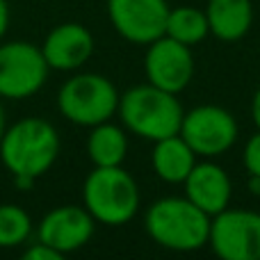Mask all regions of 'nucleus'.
Segmentation results:
<instances>
[{"instance_id":"f3484780","label":"nucleus","mask_w":260,"mask_h":260,"mask_svg":"<svg viewBox=\"0 0 260 260\" xmlns=\"http://www.w3.org/2000/svg\"><path fill=\"white\" fill-rule=\"evenodd\" d=\"M165 35L171 39L180 41L185 46H197L210 35V27H208V18L203 9L197 7H187V5H180V7L169 9V16H167V27Z\"/></svg>"},{"instance_id":"5701e85b","label":"nucleus","mask_w":260,"mask_h":260,"mask_svg":"<svg viewBox=\"0 0 260 260\" xmlns=\"http://www.w3.org/2000/svg\"><path fill=\"white\" fill-rule=\"evenodd\" d=\"M5 133V114H3V105H0V137Z\"/></svg>"},{"instance_id":"2eb2a0df","label":"nucleus","mask_w":260,"mask_h":260,"mask_svg":"<svg viewBox=\"0 0 260 260\" xmlns=\"http://www.w3.org/2000/svg\"><path fill=\"white\" fill-rule=\"evenodd\" d=\"M151 165L155 176L162 183L183 185V180L189 176V171L197 165V153L189 148V144L178 135H169L157 142H153Z\"/></svg>"},{"instance_id":"6e6552de","label":"nucleus","mask_w":260,"mask_h":260,"mask_svg":"<svg viewBox=\"0 0 260 260\" xmlns=\"http://www.w3.org/2000/svg\"><path fill=\"white\" fill-rule=\"evenodd\" d=\"M212 253L221 260H260V212L226 208L210 217Z\"/></svg>"},{"instance_id":"aec40b11","label":"nucleus","mask_w":260,"mask_h":260,"mask_svg":"<svg viewBox=\"0 0 260 260\" xmlns=\"http://www.w3.org/2000/svg\"><path fill=\"white\" fill-rule=\"evenodd\" d=\"M23 258L25 260H62L64 256L59 251H55L53 247H48V244H44V242L37 240L35 244H30V247L25 249Z\"/></svg>"},{"instance_id":"f8f14e48","label":"nucleus","mask_w":260,"mask_h":260,"mask_svg":"<svg viewBox=\"0 0 260 260\" xmlns=\"http://www.w3.org/2000/svg\"><path fill=\"white\" fill-rule=\"evenodd\" d=\"M183 189L185 197L210 217L226 210L231 206V199H233L231 176L226 174L224 167L212 162L210 157H203L201 162L197 160L194 169L183 180Z\"/></svg>"},{"instance_id":"39448f33","label":"nucleus","mask_w":260,"mask_h":260,"mask_svg":"<svg viewBox=\"0 0 260 260\" xmlns=\"http://www.w3.org/2000/svg\"><path fill=\"white\" fill-rule=\"evenodd\" d=\"M119 91L110 78L101 73H78L57 91V108L64 119L76 126H99L117 114Z\"/></svg>"},{"instance_id":"4be33fe9","label":"nucleus","mask_w":260,"mask_h":260,"mask_svg":"<svg viewBox=\"0 0 260 260\" xmlns=\"http://www.w3.org/2000/svg\"><path fill=\"white\" fill-rule=\"evenodd\" d=\"M251 117H253L256 128L260 130V87L256 89V94H253V99H251Z\"/></svg>"},{"instance_id":"0eeeda50","label":"nucleus","mask_w":260,"mask_h":260,"mask_svg":"<svg viewBox=\"0 0 260 260\" xmlns=\"http://www.w3.org/2000/svg\"><path fill=\"white\" fill-rule=\"evenodd\" d=\"M180 137L189 144L197 157H219L238 142V121L226 108L197 105L183 114Z\"/></svg>"},{"instance_id":"f257e3e1","label":"nucleus","mask_w":260,"mask_h":260,"mask_svg":"<svg viewBox=\"0 0 260 260\" xmlns=\"http://www.w3.org/2000/svg\"><path fill=\"white\" fill-rule=\"evenodd\" d=\"M59 155V135L46 119H21L5 128L0 137V160L21 189H27L55 165Z\"/></svg>"},{"instance_id":"f03ea898","label":"nucleus","mask_w":260,"mask_h":260,"mask_svg":"<svg viewBox=\"0 0 260 260\" xmlns=\"http://www.w3.org/2000/svg\"><path fill=\"white\" fill-rule=\"evenodd\" d=\"M144 229L157 247L189 253L208 244L210 215L194 206L185 194L183 197H162L146 208Z\"/></svg>"},{"instance_id":"4468645a","label":"nucleus","mask_w":260,"mask_h":260,"mask_svg":"<svg viewBox=\"0 0 260 260\" xmlns=\"http://www.w3.org/2000/svg\"><path fill=\"white\" fill-rule=\"evenodd\" d=\"M203 12L210 35L226 44L240 41L253 25L251 0H208V7Z\"/></svg>"},{"instance_id":"ddd939ff","label":"nucleus","mask_w":260,"mask_h":260,"mask_svg":"<svg viewBox=\"0 0 260 260\" xmlns=\"http://www.w3.org/2000/svg\"><path fill=\"white\" fill-rule=\"evenodd\" d=\"M41 53L55 71H76L94 53V37L80 23H62L48 32Z\"/></svg>"},{"instance_id":"412c9836","label":"nucleus","mask_w":260,"mask_h":260,"mask_svg":"<svg viewBox=\"0 0 260 260\" xmlns=\"http://www.w3.org/2000/svg\"><path fill=\"white\" fill-rule=\"evenodd\" d=\"M7 25H9V5L7 0H0V39L7 32Z\"/></svg>"},{"instance_id":"7ed1b4c3","label":"nucleus","mask_w":260,"mask_h":260,"mask_svg":"<svg viewBox=\"0 0 260 260\" xmlns=\"http://www.w3.org/2000/svg\"><path fill=\"white\" fill-rule=\"evenodd\" d=\"M117 114L128 133L157 142L169 135H178L185 110L176 94L146 82L130 87L126 94L119 96Z\"/></svg>"},{"instance_id":"1a4fd4ad","label":"nucleus","mask_w":260,"mask_h":260,"mask_svg":"<svg viewBox=\"0 0 260 260\" xmlns=\"http://www.w3.org/2000/svg\"><path fill=\"white\" fill-rule=\"evenodd\" d=\"M144 73L151 85L171 94H180L194 78L192 48L171 37L162 35L151 41L144 55Z\"/></svg>"},{"instance_id":"20e7f679","label":"nucleus","mask_w":260,"mask_h":260,"mask_svg":"<svg viewBox=\"0 0 260 260\" xmlns=\"http://www.w3.org/2000/svg\"><path fill=\"white\" fill-rule=\"evenodd\" d=\"M82 203L99 224L123 226L139 210V187L121 165L94 167L82 185Z\"/></svg>"},{"instance_id":"9d476101","label":"nucleus","mask_w":260,"mask_h":260,"mask_svg":"<svg viewBox=\"0 0 260 260\" xmlns=\"http://www.w3.org/2000/svg\"><path fill=\"white\" fill-rule=\"evenodd\" d=\"M169 9L167 0H108L112 27L137 46H148L165 35Z\"/></svg>"},{"instance_id":"dca6fc26","label":"nucleus","mask_w":260,"mask_h":260,"mask_svg":"<svg viewBox=\"0 0 260 260\" xmlns=\"http://www.w3.org/2000/svg\"><path fill=\"white\" fill-rule=\"evenodd\" d=\"M87 155L94 162V167L123 165V160L128 155L126 128L117 126V123H110V121L91 126V133L87 137Z\"/></svg>"},{"instance_id":"a211bd4d","label":"nucleus","mask_w":260,"mask_h":260,"mask_svg":"<svg viewBox=\"0 0 260 260\" xmlns=\"http://www.w3.org/2000/svg\"><path fill=\"white\" fill-rule=\"evenodd\" d=\"M32 235V219L23 208L0 203V249H14Z\"/></svg>"},{"instance_id":"423d86ee","label":"nucleus","mask_w":260,"mask_h":260,"mask_svg":"<svg viewBox=\"0 0 260 260\" xmlns=\"http://www.w3.org/2000/svg\"><path fill=\"white\" fill-rule=\"evenodd\" d=\"M48 62L30 41L0 44V96L12 101L30 99L48 78Z\"/></svg>"},{"instance_id":"9b49d317","label":"nucleus","mask_w":260,"mask_h":260,"mask_svg":"<svg viewBox=\"0 0 260 260\" xmlns=\"http://www.w3.org/2000/svg\"><path fill=\"white\" fill-rule=\"evenodd\" d=\"M94 229L96 221L85 206H59L39 221L37 240L64 256L85 247L94 235Z\"/></svg>"},{"instance_id":"6ab92c4d","label":"nucleus","mask_w":260,"mask_h":260,"mask_svg":"<svg viewBox=\"0 0 260 260\" xmlns=\"http://www.w3.org/2000/svg\"><path fill=\"white\" fill-rule=\"evenodd\" d=\"M242 162L251 178H260V130L247 139L242 151Z\"/></svg>"}]
</instances>
